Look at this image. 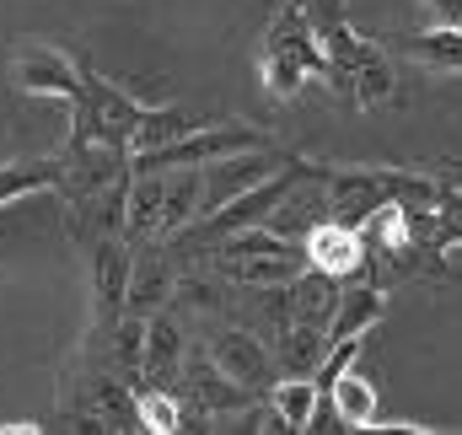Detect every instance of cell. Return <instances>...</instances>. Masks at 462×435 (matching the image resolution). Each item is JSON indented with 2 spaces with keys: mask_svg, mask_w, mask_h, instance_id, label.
<instances>
[{
  "mask_svg": "<svg viewBox=\"0 0 462 435\" xmlns=\"http://www.w3.org/2000/svg\"><path fill=\"white\" fill-rule=\"evenodd\" d=\"M258 81H263V92L280 97V103L296 97L307 81H328V87L345 97V81H339V70H334L323 38L312 32L307 11H301L296 0H280V11H274L269 27H263V43H258Z\"/></svg>",
  "mask_w": 462,
  "mask_h": 435,
  "instance_id": "1",
  "label": "cell"
},
{
  "mask_svg": "<svg viewBox=\"0 0 462 435\" xmlns=\"http://www.w3.org/2000/svg\"><path fill=\"white\" fill-rule=\"evenodd\" d=\"M307 247H296V236H280L269 226H247V231H231L216 253V269L226 274L231 285H247V291H263V285H291L301 269H307Z\"/></svg>",
  "mask_w": 462,
  "mask_h": 435,
  "instance_id": "2",
  "label": "cell"
},
{
  "mask_svg": "<svg viewBox=\"0 0 462 435\" xmlns=\"http://www.w3.org/2000/svg\"><path fill=\"white\" fill-rule=\"evenodd\" d=\"M274 134L258 129V124H242V118H226V124H199L189 129L183 140L162 145V151H145L134 156V172H167V167H210V162H226L236 151H269Z\"/></svg>",
  "mask_w": 462,
  "mask_h": 435,
  "instance_id": "3",
  "label": "cell"
},
{
  "mask_svg": "<svg viewBox=\"0 0 462 435\" xmlns=\"http://www.w3.org/2000/svg\"><path fill=\"white\" fill-rule=\"evenodd\" d=\"M11 81L22 92H43V97H65V103H81V92H87V70L54 43H16Z\"/></svg>",
  "mask_w": 462,
  "mask_h": 435,
  "instance_id": "4",
  "label": "cell"
},
{
  "mask_svg": "<svg viewBox=\"0 0 462 435\" xmlns=\"http://www.w3.org/2000/svg\"><path fill=\"white\" fill-rule=\"evenodd\" d=\"M210 360L226 371L231 382L242 387H274L280 382V360H274V344L258 333V328H221L210 338Z\"/></svg>",
  "mask_w": 462,
  "mask_h": 435,
  "instance_id": "5",
  "label": "cell"
},
{
  "mask_svg": "<svg viewBox=\"0 0 462 435\" xmlns=\"http://www.w3.org/2000/svg\"><path fill=\"white\" fill-rule=\"evenodd\" d=\"M129 274L134 253L129 236H97L92 242V296H97V328H114L129 307Z\"/></svg>",
  "mask_w": 462,
  "mask_h": 435,
  "instance_id": "6",
  "label": "cell"
},
{
  "mask_svg": "<svg viewBox=\"0 0 462 435\" xmlns=\"http://www.w3.org/2000/svg\"><path fill=\"white\" fill-rule=\"evenodd\" d=\"M301 247H307V258H312V269H328L334 280H360L365 269H371V247H365V231H355L345 220H318L307 236H301Z\"/></svg>",
  "mask_w": 462,
  "mask_h": 435,
  "instance_id": "7",
  "label": "cell"
},
{
  "mask_svg": "<svg viewBox=\"0 0 462 435\" xmlns=\"http://www.w3.org/2000/svg\"><path fill=\"white\" fill-rule=\"evenodd\" d=\"M183 409H194L199 420H226V414H247L253 409V387L231 382L216 360H194L183 371Z\"/></svg>",
  "mask_w": 462,
  "mask_h": 435,
  "instance_id": "8",
  "label": "cell"
},
{
  "mask_svg": "<svg viewBox=\"0 0 462 435\" xmlns=\"http://www.w3.org/2000/svg\"><path fill=\"white\" fill-rule=\"evenodd\" d=\"M205 216V167H167V189H162V231L156 242H172L183 226Z\"/></svg>",
  "mask_w": 462,
  "mask_h": 435,
  "instance_id": "9",
  "label": "cell"
},
{
  "mask_svg": "<svg viewBox=\"0 0 462 435\" xmlns=\"http://www.w3.org/2000/svg\"><path fill=\"white\" fill-rule=\"evenodd\" d=\"M393 54L425 65L430 76H457L462 70V27H430V32H398L387 38Z\"/></svg>",
  "mask_w": 462,
  "mask_h": 435,
  "instance_id": "10",
  "label": "cell"
},
{
  "mask_svg": "<svg viewBox=\"0 0 462 435\" xmlns=\"http://www.w3.org/2000/svg\"><path fill=\"white\" fill-rule=\"evenodd\" d=\"M172 247H145L134 258V274H129V307L124 312H140V318H156V307L172 296V264H167Z\"/></svg>",
  "mask_w": 462,
  "mask_h": 435,
  "instance_id": "11",
  "label": "cell"
},
{
  "mask_svg": "<svg viewBox=\"0 0 462 435\" xmlns=\"http://www.w3.org/2000/svg\"><path fill=\"white\" fill-rule=\"evenodd\" d=\"M382 312H387V291L371 280V285H355L339 296V307H334V318H328V338L339 344V338H360L365 328L382 323Z\"/></svg>",
  "mask_w": 462,
  "mask_h": 435,
  "instance_id": "12",
  "label": "cell"
},
{
  "mask_svg": "<svg viewBox=\"0 0 462 435\" xmlns=\"http://www.w3.org/2000/svg\"><path fill=\"white\" fill-rule=\"evenodd\" d=\"M183 366V328L172 312H156L145 328V382H172Z\"/></svg>",
  "mask_w": 462,
  "mask_h": 435,
  "instance_id": "13",
  "label": "cell"
},
{
  "mask_svg": "<svg viewBox=\"0 0 462 435\" xmlns=\"http://www.w3.org/2000/svg\"><path fill=\"white\" fill-rule=\"evenodd\" d=\"M162 189H167V172H134V183H129V220H124L129 242L162 231Z\"/></svg>",
  "mask_w": 462,
  "mask_h": 435,
  "instance_id": "14",
  "label": "cell"
},
{
  "mask_svg": "<svg viewBox=\"0 0 462 435\" xmlns=\"http://www.w3.org/2000/svg\"><path fill=\"white\" fill-rule=\"evenodd\" d=\"M318 398H323V387H318L312 376H280V382L269 387V403L285 414V425H291V430H307V425H312Z\"/></svg>",
  "mask_w": 462,
  "mask_h": 435,
  "instance_id": "15",
  "label": "cell"
},
{
  "mask_svg": "<svg viewBox=\"0 0 462 435\" xmlns=\"http://www.w3.org/2000/svg\"><path fill=\"white\" fill-rule=\"evenodd\" d=\"M328 398L339 403V414H345L349 430H371V425H376V387H371L365 376L345 371V376L328 387Z\"/></svg>",
  "mask_w": 462,
  "mask_h": 435,
  "instance_id": "16",
  "label": "cell"
},
{
  "mask_svg": "<svg viewBox=\"0 0 462 435\" xmlns=\"http://www.w3.org/2000/svg\"><path fill=\"white\" fill-rule=\"evenodd\" d=\"M183 420H189V409H183V398H178L172 387H162V382L140 387V425H145L151 435L183 430Z\"/></svg>",
  "mask_w": 462,
  "mask_h": 435,
  "instance_id": "17",
  "label": "cell"
},
{
  "mask_svg": "<svg viewBox=\"0 0 462 435\" xmlns=\"http://www.w3.org/2000/svg\"><path fill=\"white\" fill-rule=\"evenodd\" d=\"M189 129H199V118H189V113L178 108H156L145 113V124H140V134H134V156H145V151H162V145H172V140H183Z\"/></svg>",
  "mask_w": 462,
  "mask_h": 435,
  "instance_id": "18",
  "label": "cell"
},
{
  "mask_svg": "<svg viewBox=\"0 0 462 435\" xmlns=\"http://www.w3.org/2000/svg\"><path fill=\"white\" fill-rule=\"evenodd\" d=\"M301 11H307V22H312V32L328 43L334 32H345L349 27V11H345V0H296Z\"/></svg>",
  "mask_w": 462,
  "mask_h": 435,
  "instance_id": "19",
  "label": "cell"
},
{
  "mask_svg": "<svg viewBox=\"0 0 462 435\" xmlns=\"http://www.w3.org/2000/svg\"><path fill=\"white\" fill-rule=\"evenodd\" d=\"M436 11H441V22L447 27H462V0H430Z\"/></svg>",
  "mask_w": 462,
  "mask_h": 435,
  "instance_id": "20",
  "label": "cell"
},
{
  "mask_svg": "<svg viewBox=\"0 0 462 435\" xmlns=\"http://www.w3.org/2000/svg\"><path fill=\"white\" fill-rule=\"evenodd\" d=\"M43 425H32V420H11V425H0V435H38Z\"/></svg>",
  "mask_w": 462,
  "mask_h": 435,
  "instance_id": "21",
  "label": "cell"
}]
</instances>
